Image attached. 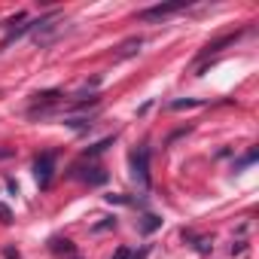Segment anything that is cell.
I'll list each match as a JSON object with an SVG mask.
<instances>
[{"instance_id": "cell-1", "label": "cell", "mask_w": 259, "mask_h": 259, "mask_svg": "<svg viewBox=\"0 0 259 259\" xmlns=\"http://www.w3.org/2000/svg\"><path fill=\"white\" fill-rule=\"evenodd\" d=\"M128 165H132V177L141 189H150V150L138 147L132 156H128Z\"/></svg>"}, {"instance_id": "cell-2", "label": "cell", "mask_w": 259, "mask_h": 259, "mask_svg": "<svg viewBox=\"0 0 259 259\" xmlns=\"http://www.w3.org/2000/svg\"><path fill=\"white\" fill-rule=\"evenodd\" d=\"M180 10H186V0H177V4L147 7V10L138 13V19H141V22H159V19H168V16H174V13H180Z\"/></svg>"}, {"instance_id": "cell-3", "label": "cell", "mask_w": 259, "mask_h": 259, "mask_svg": "<svg viewBox=\"0 0 259 259\" xmlns=\"http://www.w3.org/2000/svg\"><path fill=\"white\" fill-rule=\"evenodd\" d=\"M52 174H55V153H43V156H37V162H34V177H37L40 189H49Z\"/></svg>"}, {"instance_id": "cell-4", "label": "cell", "mask_w": 259, "mask_h": 259, "mask_svg": "<svg viewBox=\"0 0 259 259\" xmlns=\"http://www.w3.org/2000/svg\"><path fill=\"white\" fill-rule=\"evenodd\" d=\"M232 40H235V37H223V40H217V43H207V46L201 49V58H207L210 52H220V49H223V46H229Z\"/></svg>"}, {"instance_id": "cell-5", "label": "cell", "mask_w": 259, "mask_h": 259, "mask_svg": "<svg viewBox=\"0 0 259 259\" xmlns=\"http://www.w3.org/2000/svg\"><path fill=\"white\" fill-rule=\"evenodd\" d=\"M159 226H162V220H159V217H153V213H147V217H144V223H141V232H144V235H150V232H156Z\"/></svg>"}, {"instance_id": "cell-6", "label": "cell", "mask_w": 259, "mask_h": 259, "mask_svg": "<svg viewBox=\"0 0 259 259\" xmlns=\"http://www.w3.org/2000/svg\"><path fill=\"white\" fill-rule=\"evenodd\" d=\"M82 180H85V183H104L107 174H104L101 168H89V174H82Z\"/></svg>"}, {"instance_id": "cell-7", "label": "cell", "mask_w": 259, "mask_h": 259, "mask_svg": "<svg viewBox=\"0 0 259 259\" xmlns=\"http://www.w3.org/2000/svg\"><path fill=\"white\" fill-rule=\"evenodd\" d=\"M52 250L55 253H73V244L67 238H52Z\"/></svg>"}, {"instance_id": "cell-8", "label": "cell", "mask_w": 259, "mask_h": 259, "mask_svg": "<svg viewBox=\"0 0 259 259\" xmlns=\"http://www.w3.org/2000/svg\"><path fill=\"white\" fill-rule=\"evenodd\" d=\"M141 43H144L141 37H135V40H128V43L122 46V52H119V58H125V55H135V52L141 49Z\"/></svg>"}, {"instance_id": "cell-9", "label": "cell", "mask_w": 259, "mask_h": 259, "mask_svg": "<svg viewBox=\"0 0 259 259\" xmlns=\"http://www.w3.org/2000/svg\"><path fill=\"white\" fill-rule=\"evenodd\" d=\"M110 144H113V138H104V141H101V144H95V147H92V150H89L85 156H98V153H104V150H107Z\"/></svg>"}, {"instance_id": "cell-10", "label": "cell", "mask_w": 259, "mask_h": 259, "mask_svg": "<svg viewBox=\"0 0 259 259\" xmlns=\"http://www.w3.org/2000/svg\"><path fill=\"white\" fill-rule=\"evenodd\" d=\"M198 104H201V101H195V98H186V101H174L171 107H174V110H186V107H198Z\"/></svg>"}, {"instance_id": "cell-11", "label": "cell", "mask_w": 259, "mask_h": 259, "mask_svg": "<svg viewBox=\"0 0 259 259\" xmlns=\"http://www.w3.org/2000/svg\"><path fill=\"white\" fill-rule=\"evenodd\" d=\"M113 259H135V253L128 250V247H119V250L113 253Z\"/></svg>"}, {"instance_id": "cell-12", "label": "cell", "mask_w": 259, "mask_h": 259, "mask_svg": "<svg viewBox=\"0 0 259 259\" xmlns=\"http://www.w3.org/2000/svg\"><path fill=\"white\" fill-rule=\"evenodd\" d=\"M253 162H256V150H250V153L238 162V168H247V165H253Z\"/></svg>"}, {"instance_id": "cell-13", "label": "cell", "mask_w": 259, "mask_h": 259, "mask_svg": "<svg viewBox=\"0 0 259 259\" xmlns=\"http://www.w3.org/2000/svg\"><path fill=\"white\" fill-rule=\"evenodd\" d=\"M4 256H7V259H19V250H16V247H4Z\"/></svg>"}]
</instances>
